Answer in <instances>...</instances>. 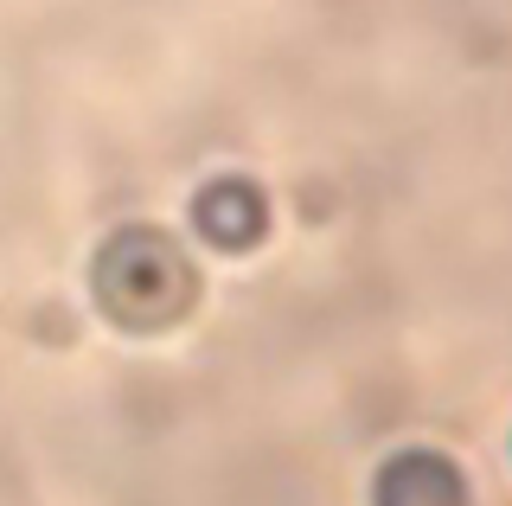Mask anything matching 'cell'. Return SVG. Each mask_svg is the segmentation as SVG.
<instances>
[{"mask_svg": "<svg viewBox=\"0 0 512 506\" xmlns=\"http://www.w3.org/2000/svg\"><path fill=\"white\" fill-rule=\"evenodd\" d=\"M90 289L116 327H128V334H160L180 314H192V302H199V270H192V257L180 250L173 231L122 225L96 250Z\"/></svg>", "mask_w": 512, "mask_h": 506, "instance_id": "cell-1", "label": "cell"}, {"mask_svg": "<svg viewBox=\"0 0 512 506\" xmlns=\"http://www.w3.org/2000/svg\"><path fill=\"white\" fill-rule=\"evenodd\" d=\"M192 231H199L212 250H250V244H263V231H269L263 186L237 180V173L199 186V199H192Z\"/></svg>", "mask_w": 512, "mask_h": 506, "instance_id": "cell-2", "label": "cell"}, {"mask_svg": "<svg viewBox=\"0 0 512 506\" xmlns=\"http://www.w3.org/2000/svg\"><path fill=\"white\" fill-rule=\"evenodd\" d=\"M372 506H468V487L436 449H404L378 468Z\"/></svg>", "mask_w": 512, "mask_h": 506, "instance_id": "cell-3", "label": "cell"}]
</instances>
